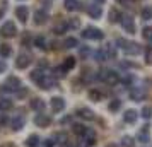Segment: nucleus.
<instances>
[{"mask_svg": "<svg viewBox=\"0 0 152 147\" xmlns=\"http://www.w3.org/2000/svg\"><path fill=\"white\" fill-rule=\"evenodd\" d=\"M97 79H101V80L106 82L108 86H116L118 82L121 80L120 74L115 72V70H101V72H99V75H97Z\"/></svg>", "mask_w": 152, "mask_h": 147, "instance_id": "f257e3e1", "label": "nucleus"}, {"mask_svg": "<svg viewBox=\"0 0 152 147\" xmlns=\"http://www.w3.org/2000/svg\"><path fill=\"white\" fill-rule=\"evenodd\" d=\"M82 36L86 38V39H96V41H99V39H103V38H104V33H103V31H101L99 28L89 26V28L84 29Z\"/></svg>", "mask_w": 152, "mask_h": 147, "instance_id": "f03ea898", "label": "nucleus"}, {"mask_svg": "<svg viewBox=\"0 0 152 147\" xmlns=\"http://www.w3.org/2000/svg\"><path fill=\"white\" fill-rule=\"evenodd\" d=\"M31 62H33V55H31V53H26V51H22L21 55L17 56V60H15V67L21 69V70H24V69H28L29 65H31Z\"/></svg>", "mask_w": 152, "mask_h": 147, "instance_id": "7ed1b4c3", "label": "nucleus"}, {"mask_svg": "<svg viewBox=\"0 0 152 147\" xmlns=\"http://www.w3.org/2000/svg\"><path fill=\"white\" fill-rule=\"evenodd\" d=\"M0 34L4 36V38H14L17 34V28H15V24L12 21H7L2 28H0Z\"/></svg>", "mask_w": 152, "mask_h": 147, "instance_id": "20e7f679", "label": "nucleus"}, {"mask_svg": "<svg viewBox=\"0 0 152 147\" xmlns=\"http://www.w3.org/2000/svg\"><path fill=\"white\" fill-rule=\"evenodd\" d=\"M121 26L126 33H130V34H135V31H137V26H135V21L132 19L130 15H123V19H121Z\"/></svg>", "mask_w": 152, "mask_h": 147, "instance_id": "39448f33", "label": "nucleus"}, {"mask_svg": "<svg viewBox=\"0 0 152 147\" xmlns=\"http://www.w3.org/2000/svg\"><path fill=\"white\" fill-rule=\"evenodd\" d=\"M50 106H51V111L53 113H60V111H63V108H65V99H63L62 96H55V98H51Z\"/></svg>", "mask_w": 152, "mask_h": 147, "instance_id": "423d86ee", "label": "nucleus"}, {"mask_svg": "<svg viewBox=\"0 0 152 147\" xmlns=\"http://www.w3.org/2000/svg\"><path fill=\"white\" fill-rule=\"evenodd\" d=\"M50 123H51V118L45 113H38L34 116V125L39 128H46V127H50Z\"/></svg>", "mask_w": 152, "mask_h": 147, "instance_id": "0eeeda50", "label": "nucleus"}, {"mask_svg": "<svg viewBox=\"0 0 152 147\" xmlns=\"http://www.w3.org/2000/svg\"><path fill=\"white\" fill-rule=\"evenodd\" d=\"M108 19H110L111 24H118V22H121V19H123V14H121V10L118 7H111L110 12H108Z\"/></svg>", "mask_w": 152, "mask_h": 147, "instance_id": "6e6552de", "label": "nucleus"}, {"mask_svg": "<svg viewBox=\"0 0 152 147\" xmlns=\"http://www.w3.org/2000/svg\"><path fill=\"white\" fill-rule=\"evenodd\" d=\"M130 99H132V101H135V103L144 101V99H145V89H144V87H132Z\"/></svg>", "mask_w": 152, "mask_h": 147, "instance_id": "1a4fd4ad", "label": "nucleus"}, {"mask_svg": "<svg viewBox=\"0 0 152 147\" xmlns=\"http://www.w3.org/2000/svg\"><path fill=\"white\" fill-rule=\"evenodd\" d=\"M123 51L126 53V55H138L140 51H142V46L138 45V43H133V41H126V45H125Z\"/></svg>", "mask_w": 152, "mask_h": 147, "instance_id": "9d476101", "label": "nucleus"}, {"mask_svg": "<svg viewBox=\"0 0 152 147\" xmlns=\"http://www.w3.org/2000/svg\"><path fill=\"white\" fill-rule=\"evenodd\" d=\"M15 17H17L21 22H28V19H29V9L26 7V5H19V7H15Z\"/></svg>", "mask_w": 152, "mask_h": 147, "instance_id": "9b49d317", "label": "nucleus"}, {"mask_svg": "<svg viewBox=\"0 0 152 147\" xmlns=\"http://www.w3.org/2000/svg\"><path fill=\"white\" fill-rule=\"evenodd\" d=\"M48 12L46 10H36L34 12V24L36 26H43V24H46L48 22Z\"/></svg>", "mask_w": 152, "mask_h": 147, "instance_id": "f8f14e48", "label": "nucleus"}, {"mask_svg": "<svg viewBox=\"0 0 152 147\" xmlns=\"http://www.w3.org/2000/svg\"><path fill=\"white\" fill-rule=\"evenodd\" d=\"M87 14L92 17V19H99L101 15H103V9L99 4H91L89 7H87Z\"/></svg>", "mask_w": 152, "mask_h": 147, "instance_id": "ddd939ff", "label": "nucleus"}, {"mask_svg": "<svg viewBox=\"0 0 152 147\" xmlns=\"http://www.w3.org/2000/svg\"><path fill=\"white\" fill-rule=\"evenodd\" d=\"M75 115L82 120H94V111L89 110V108H77Z\"/></svg>", "mask_w": 152, "mask_h": 147, "instance_id": "4468645a", "label": "nucleus"}, {"mask_svg": "<svg viewBox=\"0 0 152 147\" xmlns=\"http://www.w3.org/2000/svg\"><path fill=\"white\" fill-rule=\"evenodd\" d=\"M5 86H7V91L17 92L19 89H21V80H19L17 77H7V82H5Z\"/></svg>", "mask_w": 152, "mask_h": 147, "instance_id": "2eb2a0df", "label": "nucleus"}, {"mask_svg": "<svg viewBox=\"0 0 152 147\" xmlns=\"http://www.w3.org/2000/svg\"><path fill=\"white\" fill-rule=\"evenodd\" d=\"M137 140L140 142V144H147V142H151V133H149V127L147 125L142 127V130H140L138 135H137Z\"/></svg>", "mask_w": 152, "mask_h": 147, "instance_id": "dca6fc26", "label": "nucleus"}, {"mask_svg": "<svg viewBox=\"0 0 152 147\" xmlns=\"http://www.w3.org/2000/svg\"><path fill=\"white\" fill-rule=\"evenodd\" d=\"M39 87L41 89H45V91H48V89H51V87H56V82L53 80V77H50V75H45V77L41 79V82H39Z\"/></svg>", "mask_w": 152, "mask_h": 147, "instance_id": "f3484780", "label": "nucleus"}, {"mask_svg": "<svg viewBox=\"0 0 152 147\" xmlns=\"http://www.w3.org/2000/svg\"><path fill=\"white\" fill-rule=\"evenodd\" d=\"M63 7L69 12H75V10H80V2L79 0H65L63 2Z\"/></svg>", "mask_w": 152, "mask_h": 147, "instance_id": "a211bd4d", "label": "nucleus"}, {"mask_svg": "<svg viewBox=\"0 0 152 147\" xmlns=\"http://www.w3.org/2000/svg\"><path fill=\"white\" fill-rule=\"evenodd\" d=\"M69 29H70L69 21H60L58 24L53 26V33H55V34H63V33H67Z\"/></svg>", "mask_w": 152, "mask_h": 147, "instance_id": "6ab92c4d", "label": "nucleus"}, {"mask_svg": "<svg viewBox=\"0 0 152 147\" xmlns=\"http://www.w3.org/2000/svg\"><path fill=\"white\" fill-rule=\"evenodd\" d=\"M138 118V113L135 111V110H126L123 115V120H125V123H135Z\"/></svg>", "mask_w": 152, "mask_h": 147, "instance_id": "aec40b11", "label": "nucleus"}, {"mask_svg": "<svg viewBox=\"0 0 152 147\" xmlns=\"http://www.w3.org/2000/svg\"><path fill=\"white\" fill-rule=\"evenodd\" d=\"M22 127H24V118H22V116H14V118L10 120V128H12V130L19 132Z\"/></svg>", "mask_w": 152, "mask_h": 147, "instance_id": "412c9836", "label": "nucleus"}, {"mask_svg": "<svg viewBox=\"0 0 152 147\" xmlns=\"http://www.w3.org/2000/svg\"><path fill=\"white\" fill-rule=\"evenodd\" d=\"M84 142H86L87 147H94L96 146V133L92 132V130H87V133L84 135Z\"/></svg>", "mask_w": 152, "mask_h": 147, "instance_id": "4be33fe9", "label": "nucleus"}, {"mask_svg": "<svg viewBox=\"0 0 152 147\" xmlns=\"http://www.w3.org/2000/svg\"><path fill=\"white\" fill-rule=\"evenodd\" d=\"M45 106H46V105H45V101H43L41 98H34L33 101H31V108H33L34 111H38V113H39V111L43 113V110H45Z\"/></svg>", "mask_w": 152, "mask_h": 147, "instance_id": "5701e85b", "label": "nucleus"}, {"mask_svg": "<svg viewBox=\"0 0 152 147\" xmlns=\"http://www.w3.org/2000/svg\"><path fill=\"white\" fill-rule=\"evenodd\" d=\"M45 75H46V74L43 72V69H36V70L31 72V80H33L34 84H39V82H41V79L45 77Z\"/></svg>", "mask_w": 152, "mask_h": 147, "instance_id": "b1692460", "label": "nucleus"}, {"mask_svg": "<svg viewBox=\"0 0 152 147\" xmlns=\"http://www.w3.org/2000/svg\"><path fill=\"white\" fill-rule=\"evenodd\" d=\"M33 45L39 50H46V39H45V36H36L34 39H33Z\"/></svg>", "mask_w": 152, "mask_h": 147, "instance_id": "393cba45", "label": "nucleus"}, {"mask_svg": "<svg viewBox=\"0 0 152 147\" xmlns=\"http://www.w3.org/2000/svg\"><path fill=\"white\" fill-rule=\"evenodd\" d=\"M0 55L4 56V58H9V56L12 55V46H10V45H7V43L0 45Z\"/></svg>", "mask_w": 152, "mask_h": 147, "instance_id": "a878e982", "label": "nucleus"}, {"mask_svg": "<svg viewBox=\"0 0 152 147\" xmlns=\"http://www.w3.org/2000/svg\"><path fill=\"white\" fill-rule=\"evenodd\" d=\"M39 144V137L36 133H31L28 139H26V147H36Z\"/></svg>", "mask_w": 152, "mask_h": 147, "instance_id": "bb28decb", "label": "nucleus"}, {"mask_svg": "<svg viewBox=\"0 0 152 147\" xmlns=\"http://www.w3.org/2000/svg\"><path fill=\"white\" fill-rule=\"evenodd\" d=\"M12 108V101L7 98H0V111H9Z\"/></svg>", "mask_w": 152, "mask_h": 147, "instance_id": "cd10ccee", "label": "nucleus"}, {"mask_svg": "<svg viewBox=\"0 0 152 147\" xmlns=\"http://www.w3.org/2000/svg\"><path fill=\"white\" fill-rule=\"evenodd\" d=\"M140 17H142L144 21H149V19H152V5H147V7L142 9V12H140Z\"/></svg>", "mask_w": 152, "mask_h": 147, "instance_id": "c85d7f7f", "label": "nucleus"}, {"mask_svg": "<svg viewBox=\"0 0 152 147\" xmlns=\"http://www.w3.org/2000/svg\"><path fill=\"white\" fill-rule=\"evenodd\" d=\"M87 130H89V128H87V127H84L82 123H75V125H74V133H77V135H86V133H87Z\"/></svg>", "mask_w": 152, "mask_h": 147, "instance_id": "c756f323", "label": "nucleus"}, {"mask_svg": "<svg viewBox=\"0 0 152 147\" xmlns=\"http://www.w3.org/2000/svg\"><path fill=\"white\" fill-rule=\"evenodd\" d=\"M92 55H94V58H96L97 62H104V60H108V55H106V51H104L103 48H101V50H96Z\"/></svg>", "mask_w": 152, "mask_h": 147, "instance_id": "7c9ffc66", "label": "nucleus"}, {"mask_svg": "<svg viewBox=\"0 0 152 147\" xmlns=\"http://www.w3.org/2000/svg\"><path fill=\"white\" fill-rule=\"evenodd\" d=\"M67 72H69V69H67L65 65H60V67H55V75H56L58 79L65 77V75H67Z\"/></svg>", "mask_w": 152, "mask_h": 147, "instance_id": "2f4dec72", "label": "nucleus"}, {"mask_svg": "<svg viewBox=\"0 0 152 147\" xmlns=\"http://www.w3.org/2000/svg\"><path fill=\"white\" fill-rule=\"evenodd\" d=\"M89 99H92V101H101L103 99V94H101V91H97V89H91Z\"/></svg>", "mask_w": 152, "mask_h": 147, "instance_id": "473e14b6", "label": "nucleus"}, {"mask_svg": "<svg viewBox=\"0 0 152 147\" xmlns=\"http://www.w3.org/2000/svg\"><path fill=\"white\" fill-rule=\"evenodd\" d=\"M63 46L65 48H75V46H79V41H77L75 38H67L63 41Z\"/></svg>", "mask_w": 152, "mask_h": 147, "instance_id": "72a5a7b5", "label": "nucleus"}, {"mask_svg": "<svg viewBox=\"0 0 152 147\" xmlns=\"http://www.w3.org/2000/svg\"><path fill=\"white\" fill-rule=\"evenodd\" d=\"M108 108H110V111L116 113L118 110L121 108V101H120V99H113V101L110 103V106H108Z\"/></svg>", "mask_w": 152, "mask_h": 147, "instance_id": "f704fd0d", "label": "nucleus"}, {"mask_svg": "<svg viewBox=\"0 0 152 147\" xmlns=\"http://www.w3.org/2000/svg\"><path fill=\"white\" fill-rule=\"evenodd\" d=\"M104 51H106V55H108V60H113V58H115V56H116V51H115V48H113V46H111V45H106V46H104Z\"/></svg>", "mask_w": 152, "mask_h": 147, "instance_id": "c9c22d12", "label": "nucleus"}, {"mask_svg": "<svg viewBox=\"0 0 152 147\" xmlns=\"http://www.w3.org/2000/svg\"><path fill=\"white\" fill-rule=\"evenodd\" d=\"M144 120H149L152 116V106H144L142 108V115H140Z\"/></svg>", "mask_w": 152, "mask_h": 147, "instance_id": "e433bc0d", "label": "nucleus"}, {"mask_svg": "<svg viewBox=\"0 0 152 147\" xmlns=\"http://www.w3.org/2000/svg\"><path fill=\"white\" fill-rule=\"evenodd\" d=\"M63 65H65L69 70L74 69V67H75V58H74V56H67V58H65V62H63Z\"/></svg>", "mask_w": 152, "mask_h": 147, "instance_id": "4c0bfd02", "label": "nucleus"}, {"mask_svg": "<svg viewBox=\"0 0 152 147\" xmlns=\"http://www.w3.org/2000/svg\"><path fill=\"white\" fill-rule=\"evenodd\" d=\"M145 63L147 65H152V46H147L145 48Z\"/></svg>", "mask_w": 152, "mask_h": 147, "instance_id": "58836bf2", "label": "nucleus"}, {"mask_svg": "<svg viewBox=\"0 0 152 147\" xmlns=\"http://www.w3.org/2000/svg\"><path fill=\"white\" fill-rule=\"evenodd\" d=\"M142 36L147 41H152V28H144L142 29Z\"/></svg>", "mask_w": 152, "mask_h": 147, "instance_id": "ea45409f", "label": "nucleus"}, {"mask_svg": "<svg viewBox=\"0 0 152 147\" xmlns=\"http://www.w3.org/2000/svg\"><path fill=\"white\" fill-rule=\"evenodd\" d=\"M132 146H133V139H132V137L126 135V137L121 139V147H132Z\"/></svg>", "mask_w": 152, "mask_h": 147, "instance_id": "a19ab883", "label": "nucleus"}, {"mask_svg": "<svg viewBox=\"0 0 152 147\" xmlns=\"http://www.w3.org/2000/svg\"><path fill=\"white\" fill-rule=\"evenodd\" d=\"M69 26H70V29L80 28V19H75V17H72V19L69 21Z\"/></svg>", "mask_w": 152, "mask_h": 147, "instance_id": "79ce46f5", "label": "nucleus"}, {"mask_svg": "<svg viewBox=\"0 0 152 147\" xmlns=\"http://www.w3.org/2000/svg\"><path fill=\"white\" fill-rule=\"evenodd\" d=\"M89 53H91V50L87 48V46H80V50H79V55H80V58H86Z\"/></svg>", "mask_w": 152, "mask_h": 147, "instance_id": "37998d69", "label": "nucleus"}, {"mask_svg": "<svg viewBox=\"0 0 152 147\" xmlns=\"http://www.w3.org/2000/svg\"><path fill=\"white\" fill-rule=\"evenodd\" d=\"M29 43H31V36H29V33H26L22 38V46H29Z\"/></svg>", "mask_w": 152, "mask_h": 147, "instance_id": "c03bdc74", "label": "nucleus"}, {"mask_svg": "<svg viewBox=\"0 0 152 147\" xmlns=\"http://www.w3.org/2000/svg\"><path fill=\"white\" fill-rule=\"evenodd\" d=\"M116 45H118V48L123 50L125 45H126V39H125V38H118V39H116Z\"/></svg>", "mask_w": 152, "mask_h": 147, "instance_id": "a18cd8bd", "label": "nucleus"}, {"mask_svg": "<svg viewBox=\"0 0 152 147\" xmlns=\"http://www.w3.org/2000/svg\"><path fill=\"white\" fill-rule=\"evenodd\" d=\"M56 142H55V139H46L45 140V147H53Z\"/></svg>", "mask_w": 152, "mask_h": 147, "instance_id": "49530a36", "label": "nucleus"}, {"mask_svg": "<svg viewBox=\"0 0 152 147\" xmlns=\"http://www.w3.org/2000/svg\"><path fill=\"white\" fill-rule=\"evenodd\" d=\"M5 70H7V63L4 62V60H0V74L5 72Z\"/></svg>", "mask_w": 152, "mask_h": 147, "instance_id": "de8ad7c7", "label": "nucleus"}, {"mask_svg": "<svg viewBox=\"0 0 152 147\" xmlns=\"http://www.w3.org/2000/svg\"><path fill=\"white\" fill-rule=\"evenodd\" d=\"M26 94H28V89H19V91H17V96H19V98H24Z\"/></svg>", "mask_w": 152, "mask_h": 147, "instance_id": "09e8293b", "label": "nucleus"}, {"mask_svg": "<svg viewBox=\"0 0 152 147\" xmlns=\"http://www.w3.org/2000/svg\"><path fill=\"white\" fill-rule=\"evenodd\" d=\"M69 121H70V116H65V118L62 120V123H63V125H65V123H69Z\"/></svg>", "mask_w": 152, "mask_h": 147, "instance_id": "8fccbe9b", "label": "nucleus"}, {"mask_svg": "<svg viewBox=\"0 0 152 147\" xmlns=\"http://www.w3.org/2000/svg\"><path fill=\"white\" fill-rule=\"evenodd\" d=\"M4 14H5V10H4V9H0V19L4 17Z\"/></svg>", "mask_w": 152, "mask_h": 147, "instance_id": "3c124183", "label": "nucleus"}, {"mask_svg": "<svg viewBox=\"0 0 152 147\" xmlns=\"http://www.w3.org/2000/svg\"><path fill=\"white\" fill-rule=\"evenodd\" d=\"M106 147H118V146H116V144H108Z\"/></svg>", "mask_w": 152, "mask_h": 147, "instance_id": "603ef678", "label": "nucleus"}, {"mask_svg": "<svg viewBox=\"0 0 152 147\" xmlns=\"http://www.w3.org/2000/svg\"><path fill=\"white\" fill-rule=\"evenodd\" d=\"M97 4H99V5H103V4H104V0H97Z\"/></svg>", "mask_w": 152, "mask_h": 147, "instance_id": "864d4df0", "label": "nucleus"}]
</instances>
